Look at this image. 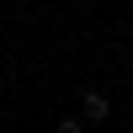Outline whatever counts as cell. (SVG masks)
Listing matches in <instances>:
<instances>
[{"mask_svg":"<svg viewBox=\"0 0 133 133\" xmlns=\"http://www.w3.org/2000/svg\"><path fill=\"white\" fill-rule=\"evenodd\" d=\"M107 117H112V101L101 91H85L80 96V123H107Z\"/></svg>","mask_w":133,"mask_h":133,"instance_id":"1","label":"cell"},{"mask_svg":"<svg viewBox=\"0 0 133 133\" xmlns=\"http://www.w3.org/2000/svg\"><path fill=\"white\" fill-rule=\"evenodd\" d=\"M59 133H85V123L80 117H59Z\"/></svg>","mask_w":133,"mask_h":133,"instance_id":"2","label":"cell"}]
</instances>
